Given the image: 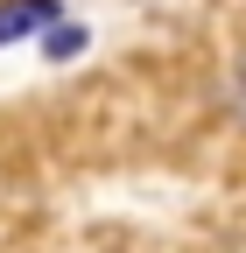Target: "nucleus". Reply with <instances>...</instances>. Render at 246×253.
<instances>
[{
    "instance_id": "nucleus-1",
    "label": "nucleus",
    "mask_w": 246,
    "mask_h": 253,
    "mask_svg": "<svg viewBox=\"0 0 246 253\" xmlns=\"http://www.w3.org/2000/svg\"><path fill=\"white\" fill-rule=\"evenodd\" d=\"M42 21H56V0H7V7H0V42L28 36V28H42Z\"/></svg>"
},
{
    "instance_id": "nucleus-2",
    "label": "nucleus",
    "mask_w": 246,
    "mask_h": 253,
    "mask_svg": "<svg viewBox=\"0 0 246 253\" xmlns=\"http://www.w3.org/2000/svg\"><path fill=\"white\" fill-rule=\"evenodd\" d=\"M78 42H84V36H78V21H56V36H49V49H56V56H71Z\"/></svg>"
},
{
    "instance_id": "nucleus-3",
    "label": "nucleus",
    "mask_w": 246,
    "mask_h": 253,
    "mask_svg": "<svg viewBox=\"0 0 246 253\" xmlns=\"http://www.w3.org/2000/svg\"><path fill=\"white\" fill-rule=\"evenodd\" d=\"M239 113H246V71H239Z\"/></svg>"
}]
</instances>
